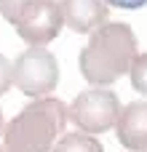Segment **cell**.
Returning a JSON list of instances; mask_svg holds the SVG:
<instances>
[{"label": "cell", "mask_w": 147, "mask_h": 152, "mask_svg": "<svg viewBox=\"0 0 147 152\" xmlns=\"http://www.w3.org/2000/svg\"><path fill=\"white\" fill-rule=\"evenodd\" d=\"M64 24V16H62V5L59 0H29L19 19L13 21L16 32L21 40H27L29 45H46L51 43L59 29Z\"/></svg>", "instance_id": "cell-5"}, {"label": "cell", "mask_w": 147, "mask_h": 152, "mask_svg": "<svg viewBox=\"0 0 147 152\" xmlns=\"http://www.w3.org/2000/svg\"><path fill=\"white\" fill-rule=\"evenodd\" d=\"M137 59V35L123 21H107L91 32L88 43L80 51V75L91 86H110L129 75L131 61Z\"/></svg>", "instance_id": "cell-1"}, {"label": "cell", "mask_w": 147, "mask_h": 152, "mask_svg": "<svg viewBox=\"0 0 147 152\" xmlns=\"http://www.w3.org/2000/svg\"><path fill=\"white\" fill-rule=\"evenodd\" d=\"M64 24L72 32L91 35L102 24H107V3L104 0H59Z\"/></svg>", "instance_id": "cell-6"}, {"label": "cell", "mask_w": 147, "mask_h": 152, "mask_svg": "<svg viewBox=\"0 0 147 152\" xmlns=\"http://www.w3.org/2000/svg\"><path fill=\"white\" fill-rule=\"evenodd\" d=\"M13 86L27 96H48L59 86V64L51 51L43 45H29L13 61Z\"/></svg>", "instance_id": "cell-3"}, {"label": "cell", "mask_w": 147, "mask_h": 152, "mask_svg": "<svg viewBox=\"0 0 147 152\" xmlns=\"http://www.w3.org/2000/svg\"><path fill=\"white\" fill-rule=\"evenodd\" d=\"M107 5H115V8H123V11H137L147 5V0H104Z\"/></svg>", "instance_id": "cell-12"}, {"label": "cell", "mask_w": 147, "mask_h": 152, "mask_svg": "<svg viewBox=\"0 0 147 152\" xmlns=\"http://www.w3.org/2000/svg\"><path fill=\"white\" fill-rule=\"evenodd\" d=\"M129 75H131V86H134V91L142 94V96H147V53H137V59L131 61Z\"/></svg>", "instance_id": "cell-9"}, {"label": "cell", "mask_w": 147, "mask_h": 152, "mask_svg": "<svg viewBox=\"0 0 147 152\" xmlns=\"http://www.w3.org/2000/svg\"><path fill=\"white\" fill-rule=\"evenodd\" d=\"M13 86V64L0 53V96Z\"/></svg>", "instance_id": "cell-11"}, {"label": "cell", "mask_w": 147, "mask_h": 152, "mask_svg": "<svg viewBox=\"0 0 147 152\" xmlns=\"http://www.w3.org/2000/svg\"><path fill=\"white\" fill-rule=\"evenodd\" d=\"M67 120L70 110L64 102L51 96L32 99L3 128V147L5 152H51L64 134Z\"/></svg>", "instance_id": "cell-2"}, {"label": "cell", "mask_w": 147, "mask_h": 152, "mask_svg": "<svg viewBox=\"0 0 147 152\" xmlns=\"http://www.w3.org/2000/svg\"><path fill=\"white\" fill-rule=\"evenodd\" d=\"M139 152H147V150H139Z\"/></svg>", "instance_id": "cell-15"}, {"label": "cell", "mask_w": 147, "mask_h": 152, "mask_svg": "<svg viewBox=\"0 0 147 152\" xmlns=\"http://www.w3.org/2000/svg\"><path fill=\"white\" fill-rule=\"evenodd\" d=\"M0 131H3V112H0Z\"/></svg>", "instance_id": "cell-13"}, {"label": "cell", "mask_w": 147, "mask_h": 152, "mask_svg": "<svg viewBox=\"0 0 147 152\" xmlns=\"http://www.w3.org/2000/svg\"><path fill=\"white\" fill-rule=\"evenodd\" d=\"M115 134L126 150H147V102H131L121 110Z\"/></svg>", "instance_id": "cell-7"}, {"label": "cell", "mask_w": 147, "mask_h": 152, "mask_svg": "<svg viewBox=\"0 0 147 152\" xmlns=\"http://www.w3.org/2000/svg\"><path fill=\"white\" fill-rule=\"evenodd\" d=\"M67 110H70V120L80 131L104 134V131H110L118 123L121 102L107 88H88V91H80Z\"/></svg>", "instance_id": "cell-4"}, {"label": "cell", "mask_w": 147, "mask_h": 152, "mask_svg": "<svg viewBox=\"0 0 147 152\" xmlns=\"http://www.w3.org/2000/svg\"><path fill=\"white\" fill-rule=\"evenodd\" d=\"M0 152H5V147H0Z\"/></svg>", "instance_id": "cell-14"}, {"label": "cell", "mask_w": 147, "mask_h": 152, "mask_svg": "<svg viewBox=\"0 0 147 152\" xmlns=\"http://www.w3.org/2000/svg\"><path fill=\"white\" fill-rule=\"evenodd\" d=\"M27 3H29V0H0V13H3V19H5L8 24H13Z\"/></svg>", "instance_id": "cell-10"}, {"label": "cell", "mask_w": 147, "mask_h": 152, "mask_svg": "<svg viewBox=\"0 0 147 152\" xmlns=\"http://www.w3.org/2000/svg\"><path fill=\"white\" fill-rule=\"evenodd\" d=\"M54 152H104V150L94 139V134L75 131V134H62L59 142L54 144Z\"/></svg>", "instance_id": "cell-8"}]
</instances>
